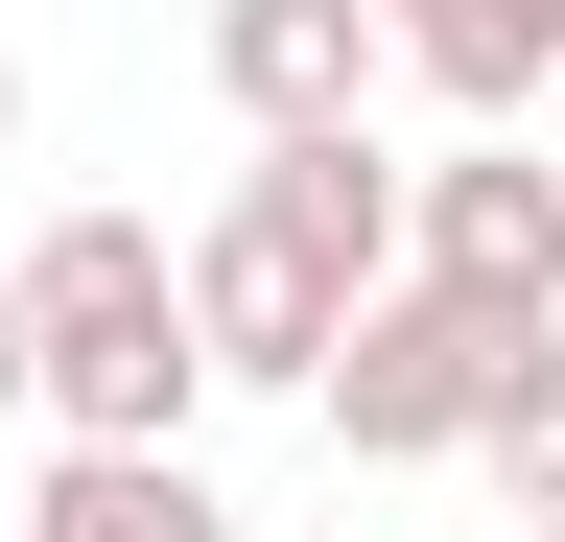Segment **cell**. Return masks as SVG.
<instances>
[{"label":"cell","mask_w":565,"mask_h":542,"mask_svg":"<svg viewBox=\"0 0 565 542\" xmlns=\"http://www.w3.org/2000/svg\"><path fill=\"white\" fill-rule=\"evenodd\" d=\"M401 259V166H377V118H259V166H236V213H212L166 284H189V354L212 378H259V401H307L330 354V307Z\"/></svg>","instance_id":"cell-1"},{"label":"cell","mask_w":565,"mask_h":542,"mask_svg":"<svg viewBox=\"0 0 565 542\" xmlns=\"http://www.w3.org/2000/svg\"><path fill=\"white\" fill-rule=\"evenodd\" d=\"M0 307H24V425H189L212 354H189V284L141 213H47L0 259Z\"/></svg>","instance_id":"cell-2"},{"label":"cell","mask_w":565,"mask_h":542,"mask_svg":"<svg viewBox=\"0 0 565 542\" xmlns=\"http://www.w3.org/2000/svg\"><path fill=\"white\" fill-rule=\"evenodd\" d=\"M519 330H565V307H471V284H424V259H377V284L330 307V354H307V401H330V448H353V471H448Z\"/></svg>","instance_id":"cell-3"},{"label":"cell","mask_w":565,"mask_h":542,"mask_svg":"<svg viewBox=\"0 0 565 542\" xmlns=\"http://www.w3.org/2000/svg\"><path fill=\"white\" fill-rule=\"evenodd\" d=\"M401 259L471 307H565V166L519 142V118H471L448 166H401Z\"/></svg>","instance_id":"cell-4"},{"label":"cell","mask_w":565,"mask_h":542,"mask_svg":"<svg viewBox=\"0 0 565 542\" xmlns=\"http://www.w3.org/2000/svg\"><path fill=\"white\" fill-rule=\"evenodd\" d=\"M377 0H212V95H236V142L259 118H377Z\"/></svg>","instance_id":"cell-5"},{"label":"cell","mask_w":565,"mask_h":542,"mask_svg":"<svg viewBox=\"0 0 565 542\" xmlns=\"http://www.w3.org/2000/svg\"><path fill=\"white\" fill-rule=\"evenodd\" d=\"M377 47L448 118H542V72H565V0H377Z\"/></svg>","instance_id":"cell-6"},{"label":"cell","mask_w":565,"mask_h":542,"mask_svg":"<svg viewBox=\"0 0 565 542\" xmlns=\"http://www.w3.org/2000/svg\"><path fill=\"white\" fill-rule=\"evenodd\" d=\"M448 471H494L519 519H565V330H519V354H494V401H471Z\"/></svg>","instance_id":"cell-7"},{"label":"cell","mask_w":565,"mask_h":542,"mask_svg":"<svg viewBox=\"0 0 565 542\" xmlns=\"http://www.w3.org/2000/svg\"><path fill=\"white\" fill-rule=\"evenodd\" d=\"M0 425H24V307H0Z\"/></svg>","instance_id":"cell-8"},{"label":"cell","mask_w":565,"mask_h":542,"mask_svg":"<svg viewBox=\"0 0 565 542\" xmlns=\"http://www.w3.org/2000/svg\"><path fill=\"white\" fill-rule=\"evenodd\" d=\"M0 166H24V72H0Z\"/></svg>","instance_id":"cell-9"},{"label":"cell","mask_w":565,"mask_h":542,"mask_svg":"<svg viewBox=\"0 0 565 542\" xmlns=\"http://www.w3.org/2000/svg\"><path fill=\"white\" fill-rule=\"evenodd\" d=\"M0 496H24V425H0Z\"/></svg>","instance_id":"cell-10"}]
</instances>
